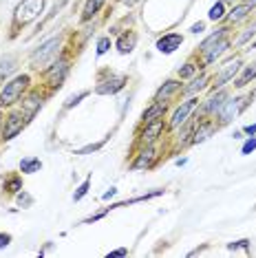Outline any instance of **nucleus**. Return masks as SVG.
<instances>
[{
  "mask_svg": "<svg viewBox=\"0 0 256 258\" xmlns=\"http://www.w3.org/2000/svg\"><path fill=\"white\" fill-rule=\"evenodd\" d=\"M44 5H46V0H22L14 11V29L27 27L29 22L38 20L40 14L44 11Z\"/></svg>",
  "mask_w": 256,
  "mask_h": 258,
  "instance_id": "1",
  "label": "nucleus"
},
{
  "mask_svg": "<svg viewBox=\"0 0 256 258\" xmlns=\"http://www.w3.org/2000/svg\"><path fill=\"white\" fill-rule=\"evenodd\" d=\"M29 75H18L16 80H11L9 84H5L3 93H0V108L5 106H11V104H16L18 99L22 97V93H25V89L29 86Z\"/></svg>",
  "mask_w": 256,
  "mask_h": 258,
  "instance_id": "2",
  "label": "nucleus"
},
{
  "mask_svg": "<svg viewBox=\"0 0 256 258\" xmlns=\"http://www.w3.org/2000/svg\"><path fill=\"white\" fill-rule=\"evenodd\" d=\"M57 49H60V38H51L46 40L44 44L38 46V51H33L31 55V67L33 69H44L53 57L57 55Z\"/></svg>",
  "mask_w": 256,
  "mask_h": 258,
  "instance_id": "3",
  "label": "nucleus"
},
{
  "mask_svg": "<svg viewBox=\"0 0 256 258\" xmlns=\"http://www.w3.org/2000/svg\"><path fill=\"white\" fill-rule=\"evenodd\" d=\"M249 99H252L249 95L236 97V99H230V97H228V102H225L223 106H221V110H219V121H221V124H228V121H232V119H234V117L249 104Z\"/></svg>",
  "mask_w": 256,
  "mask_h": 258,
  "instance_id": "4",
  "label": "nucleus"
},
{
  "mask_svg": "<svg viewBox=\"0 0 256 258\" xmlns=\"http://www.w3.org/2000/svg\"><path fill=\"white\" fill-rule=\"evenodd\" d=\"M197 104H199V99L197 97H190V99H185V102L179 106L177 110L172 113V119H170V126L172 128H179V126H183L185 121H188V117H190V113L197 108Z\"/></svg>",
  "mask_w": 256,
  "mask_h": 258,
  "instance_id": "5",
  "label": "nucleus"
},
{
  "mask_svg": "<svg viewBox=\"0 0 256 258\" xmlns=\"http://www.w3.org/2000/svg\"><path fill=\"white\" fill-rule=\"evenodd\" d=\"M22 128H25V115H22V113H11L7 119H5L3 139H5V142L14 139L18 133H22Z\"/></svg>",
  "mask_w": 256,
  "mask_h": 258,
  "instance_id": "6",
  "label": "nucleus"
},
{
  "mask_svg": "<svg viewBox=\"0 0 256 258\" xmlns=\"http://www.w3.org/2000/svg\"><path fill=\"white\" fill-rule=\"evenodd\" d=\"M238 69H241V60H230V62H225L223 69H221V73H219V78L214 80V89H223V86L228 84L230 80H234V75H236Z\"/></svg>",
  "mask_w": 256,
  "mask_h": 258,
  "instance_id": "7",
  "label": "nucleus"
},
{
  "mask_svg": "<svg viewBox=\"0 0 256 258\" xmlns=\"http://www.w3.org/2000/svg\"><path fill=\"white\" fill-rule=\"evenodd\" d=\"M126 75H113L110 80H106V82H102L100 86L95 89V93L97 95H115L117 91H121L126 86Z\"/></svg>",
  "mask_w": 256,
  "mask_h": 258,
  "instance_id": "8",
  "label": "nucleus"
},
{
  "mask_svg": "<svg viewBox=\"0 0 256 258\" xmlns=\"http://www.w3.org/2000/svg\"><path fill=\"white\" fill-rule=\"evenodd\" d=\"M183 42V38H181V33H166L164 38H159L157 40V51L159 53H174V51L181 46Z\"/></svg>",
  "mask_w": 256,
  "mask_h": 258,
  "instance_id": "9",
  "label": "nucleus"
},
{
  "mask_svg": "<svg viewBox=\"0 0 256 258\" xmlns=\"http://www.w3.org/2000/svg\"><path fill=\"white\" fill-rule=\"evenodd\" d=\"M67 73H69V62L60 60V62L53 64V69H49V71H46V78L51 80V86H53V89H60L64 78H67Z\"/></svg>",
  "mask_w": 256,
  "mask_h": 258,
  "instance_id": "10",
  "label": "nucleus"
},
{
  "mask_svg": "<svg viewBox=\"0 0 256 258\" xmlns=\"http://www.w3.org/2000/svg\"><path fill=\"white\" fill-rule=\"evenodd\" d=\"M161 131H164V119L150 121V124H146V131L142 133V139H139V144H142V146H150L161 135Z\"/></svg>",
  "mask_w": 256,
  "mask_h": 258,
  "instance_id": "11",
  "label": "nucleus"
},
{
  "mask_svg": "<svg viewBox=\"0 0 256 258\" xmlns=\"http://www.w3.org/2000/svg\"><path fill=\"white\" fill-rule=\"evenodd\" d=\"M164 113H166V102H161V99H155V104H153V106L144 110L142 119H144V124H150V121L164 119Z\"/></svg>",
  "mask_w": 256,
  "mask_h": 258,
  "instance_id": "12",
  "label": "nucleus"
},
{
  "mask_svg": "<svg viewBox=\"0 0 256 258\" xmlns=\"http://www.w3.org/2000/svg\"><path fill=\"white\" fill-rule=\"evenodd\" d=\"M228 49H230V42H228V40H225V38H221L217 44H212L210 49H208L206 53H203V55H206V57H203V60H206V64L217 62V57H221V55H223Z\"/></svg>",
  "mask_w": 256,
  "mask_h": 258,
  "instance_id": "13",
  "label": "nucleus"
},
{
  "mask_svg": "<svg viewBox=\"0 0 256 258\" xmlns=\"http://www.w3.org/2000/svg\"><path fill=\"white\" fill-rule=\"evenodd\" d=\"M225 102H228V93L219 91V93H214V95L208 99L206 104H203V110H206V113H219L221 106H223Z\"/></svg>",
  "mask_w": 256,
  "mask_h": 258,
  "instance_id": "14",
  "label": "nucleus"
},
{
  "mask_svg": "<svg viewBox=\"0 0 256 258\" xmlns=\"http://www.w3.org/2000/svg\"><path fill=\"white\" fill-rule=\"evenodd\" d=\"M157 159V152L155 148H146V150H142V155L137 157L135 161H133V170H144V168H150L155 163Z\"/></svg>",
  "mask_w": 256,
  "mask_h": 258,
  "instance_id": "15",
  "label": "nucleus"
},
{
  "mask_svg": "<svg viewBox=\"0 0 256 258\" xmlns=\"http://www.w3.org/2000/svg\"><path fill=\"white\" fill-rule=\"evenodd\" d=\"M22 108H25V117H33L42 108V97H40L38 93H31V95L22 102Z\"/></svg>",
  "mask_w": 256,
  "mask_h": 258,
  "instance_id": "16",
  "label": "nucleus"
},
{
  "mask_svg": "<svg viewBox=\"0 0 256 258\" xmlns=\"http://www.w3.org/2000/svg\"><path fill=\"white\" fill-rule=\"evenodd\" d=\"M212 131H214V124H212V121H201L199 128H197L195 135H192V144H201V142H206V139L212 135Z\"/></svg>",
  "mask_w": 256,
  "mask_h": 258,
  "instance_id": "17",
  "label": "nucleus"
},
{
  "mask_svg": "<svg viewBox=\"0 0 256 258\" xmlns=\"http://www.w3.org/2000/svg\"><path fill=\"white\" fill-rule=\"evenodd\" d=\"M135 44H137V36H135V33H124V36H121L119 40H117V51H119V53H131V51L133 49H135Z\"/></svg>",
  "mask_w": 256,
  "mask_h": 258,
  "instance_id": "18",
  "label": "nucleus"
},
{
  "mask_svg": "<svg viewBox=\"0 0 256 258\" xmlns=\"http://www.w3.org/2000/svg\"><path fill=\"white\" fill-rule=\"evenodd\" d=\"M179 89H181V82H179V80H168L166 84L161 86L159 91H157L155 99H161V102H164V99H168V97H170L174 91H179Z\"/></svg>",
  "mask_w": 256,
  "mask_h": 258,
  "instance_id": "19",
  "label": "nucleus"
},
{
  "mask_svg": "<svg viewBox=\"0 0 256 258\" xmlns=\"http://www.w3.org/2000/svg\"><path fill=\"white\" fill-rule=\"evenodd\" d=\"M252 80H256V62H252V64H247L245 69H243V73H241V78L236 80V89H243L245 84H249Z\"/></svg>",
  "mask_w": 256,
  "mask_h": 258,
  "instance_id": "20",
  "label": "nucleus"
},
{
  "mask_svg": "<svg viewBox=\"0 0 256 258\" xmlns=\"http://www.w3.org/2000/svg\"><path fill=\"white\" fill-rule=\"evenodd\" d=\"M254 3H245V5H236L234 9L230 11V22H241L243 18H247V14L252 11Z\"/></svg>",
  "mask_w": 256,
  "mask_h": 258,
  "instance_id": "21",
  "label": "nucleus"
},
{
  "mask_svg": "<svg viewBox=\"0 0 256 258\" xmlns=\"http://www.w3.org/2000/svg\"><path fill=\"white\" fill-rule=\"evenodd\" d=\"M40 168H42V161H40L38 157H25V159L20 161V170L25 174H33V172H38Z\"/></svg>",
  "mask_w": 256,
  "mask_h": 258,
  "instance_id": "22",
  "label": "nucleus"
},
{
  "mask_svg": "<svg viewBox=\"0 0 256 258\" xmlns=\"http://www.w3.org/2000/svg\"><path fill=\"white\" fill-rule=\"evenodd\" d=\"M14 71H16V57L14 55L3 57V60H0V82H3V78L7 80Z\"/></svg>",
  "mask_w": 256,
  "mask_h": 258,
  "instance_id": "23",
  "label": "nucleus"
},
{
  "mask_svg": "<svg viewBox=\"0 0 256 258\" xmlns=\"http://www.w3.org/2000/svg\"><path fill=\"white\" fill-rule=\"evenodd\" d=\"M106 3V0H89L86 3V7H84V14H82V20H91L93 16L97 14V11L102 9V5Z\"/></svg>",
  "mask_w": 256,
  "mask_h": 258,
  "instance_id": "24",
  "label": "nucleus"
},
{
  "mask_svg": "<svg viewBox=\"0 0 256 258\" xmlns=\"http://www.w3.org/2000/svg\"><path fill=\"white\" fill-rule=\"evenodd\" d=\"M206 84H208V75L203 73V75H199V78H197L195 82H192L190 86H185L183 91L188 93V95H197V93H199V91H203V89H206Z\"/></svg>",
  "mask_w": 256,
  "mask_h": 258,
  "instance_id": "25",
  "label": "nucleus"
},
{
  "mask_svg": "<svg viewBox=\"0 0 256 258\" xmlns=\"http://www.w3.org/2000/svg\"><path fill=\"white\" fill-rule=\"evenodd\" d=\"M225 31H228V29H219V31H217V33H212V36L208 38V40H203L201 46H199V51H201V53H206V51L210 49L212 44H217L221 38H225Z\"/></svg>",
  "mask_w": 256,
  "mask_h": 258,
  "instance_id": "26",
  "label": "nucleus"
},
{
  "mask_svg": "<svg viewBox=\"0 0 256 258\" xmlns=\"http://www.w3.org/2000/svg\"><path fill=\"white\" fill-rule=\"evenodd\" d=\"M223 14H225V5L223 3H217V5H212V7H210V14H208V18L217 22V20L223 18Z\"/></svg>",
  "mask_w": 256,
  "mask_h": 258,
  "instance_id": "27",
  "label": "nucleus"
},
{
  "mask_svg": "<svg viewBox=\"0 0 256 258\" xmlns=\"http://www.w3.org/2000/svg\"><path fill=\"white\" fill-rule=\"evenodd\" d=\"M89 187H91V177L82 181V185H80V187H78V192L73 195V201H80V199H84V197H86V192H89Z\"/></svg>",
  "mask_w": 256,
  "mask_h": 258,
  "instance_id": "28",
  "label": "nucleus"
},
{
  "mask_svg": "<svg viewBox=\"0 0 256 258\" xmlns=\"http://www.w3.org/2000/svg\"><path fill=\"white\" fill-rule=\"evenodd\" d=\"M254 36H256V22H254V25H252V27H249V29H247V31H245V33H243V36H241V38H238V40H236V46H243V44H245V42H247V40H252Z\"/></svg>",
  "mask_w": 256,
  "mask_h": 258,
  "instance_id": "29",
  "label": "nucleus"
},
{
  "mask_svg": "<svg viewBox=\"0 0 256 258\" xmlns=\"http://www.w3.org/2000/svg\"><path fill=\"white\" fill-rule=\"evenodd\" d=\"M195 73H197V67H195V64H192V62H188L183 69H179V78H181V80L190 78V75H195Z\"/></svg>",
  "mask_w": 256,
  "mask_h": 258,
  "instance_id": "30",
  "label": "nucleus"
},
{
  "mask_svg": "<svg viewBox=\"0 0 256 258\" xmlns=\"http://www.w3.org/2000/svg\"><path fill=\"white\" fill-rule=\"evenodd\" d=\"M256 150V135H252V137L247 139L245 144H243V148H241V155H249V152H254Z\"/></svg>",
  "mask_w": 256,
  "mask_h": 258,
  "instance_id": "31",
  "label": "nucleus"
},
{
  "mask_svg": "<svg viewBox=\"0 0 256 258\" xmlns=\"http://www.w3.org/2000/svg\"><path fill=\"white\" fill-rule=\"evenodd\" d=\"M5 190H9V192H18V190H22V181H20V177L9 179V181H7V185H5Z\"/></svg>",
  "mask_w": 256,
  "mask_h": 258,
  "instance_id": "32",
  "label": "nucleus"
},
{
  "mask_svg": "<svg viewBox=\"0 0 256 258\" xmlns=\"http://www.w3.org/2000/svg\"><path fill=\"white\" fill-rule=\"evenodd\" d=\"M110 49V38H100L97 40V55H104Z\"/></svg>",
  "mask_w": 256,
  "mask_h": 258,
  "instance_id": "33",
  "label": "nucleus"
},
{
  "mask_svg": "<svg viewBox=\"0 0 256 258\" xmlns=\"http://www.w3.org/2000/svg\"><path fill=\"white\" fill-rule=\"evenodd\" d=\"M86 95H89V93H86V91H82V93H78V95L69 97V99H67V104H64V106H67V108H71V106H75V104H78V102H80V99H84Z\"/></svg>",
  "mask_w": 256,
  "mask_h": 258,
  "instance_id": "34",
  "label": "nucleus"
},
{
  "mask_svg": "<svg viewBox=\"0 0 256 258\" xmlns=\"http://www.w3.org/2000/svg\"><path fill=\"white\" fill-rule=\"evenodd\" d=\"M238 247L247 249V247H249V240H247V238H241V240H234V243H230V245H228V249H232V251L238 249Z\"/></svg>",
  "mask_w": 256,
  "mask_h": 258,
  "instance_id": "35",
  "label": "nucleus"
},
{
  "mask_svg": "<svg viewBox=\"0 0 256 258\" xmlns=\"http://www.w3.org/2000/svg\"><path fill=\"white\" fill-rule=\"evenodd\" d=\"M102 144H104V139L100 144H91V146H86V148H82V150H78V155H89V152H95L97 148H102Z\"/></svg>",
  "mask_w": 256,
  "mask_h": 258,
  "instance_id": "36",
  "label": "nucleus"
},
{
  "mask_svg": "<svg viewBox=\"0 0 256 258\" xmlns=\"http://www.w3.org/2000/svg\"><path fill=\"white\" fill-rule=\"evenodd\" d=\"M18 203H20V205H31V203H33V199H31V197H29V195H27V192H25V190H22V192H20V195H18Z\"/></svg>",
  "mask_w": 256,
  "mask_h": 258,
  "instance_id": "37",
  "label": "nucleus"
},
{
  "mask_svg": "<svg viewBox=\"0 0 256 258\" xmlns=\"http://www.w3.org/2000/svg\"><path fill=\"white\" fill-rule=\"evenodd\" d=\"M115 256H128V249L126 247H119V249L108 251V258H115Z\"/></svg>",
  "mask_w": 256,
  "mask_h": 258,
  "instance_id": "38",
  "label": "nucleus"
},
{
  "mask_svg": "<svg viewBox=\"0 0 256 258\" xmlns=\"http://www.w3.org/2000/svg\"><path fill=\"white\" fill-rule=\"evenodd\" d=\"M9 243H11V234H0V249L7 247Z\"/></svg>",
  "mask_w": 256,
  "mask_h": 258,
  "instance_id": "39",
  "label": "nucleus"
},
{
  "mask_svg": "<svg viewBox=\"0 0 256 258\" xmlns=\"http://www.w3.org/2000/svg\"><path fill=\"white\" fill-rule=\"evenodd\" d=\"M243 133L249 135V137H252V135H256V124H247L245 128H243Z\"/></svg>",
  "mask_w": 256,
  "mask_h": 258,
  "instance_id": "40",
  "label": "nucleus"
},
{
  "mask_svg": "<svg viewBox=\"0 0 256 258\" xmlns=\"http://www.w3.org/2000/svg\"><path fill=\"white\" fill-rule=\"evenodd\" d=\"M203 29H206V25H203V22H199V25H195V27L190 29V31H192V33H201Z\"/></svg>",
  "mask_w": 256,
  "mask_h": 258,
  "instance_id": "41",
  "label": "nucleus"
},
{
  "mask_svg": "<svg viewBox=\"0 0 256 258\" xmlns=\"http://www.w3.org/2000/svg\"><path fill=\"white\" fill-rule=\"evenodd\" d=\"M115 195H117V190H115V187H110V192H106V195H104V201H108V199H113Z\"/></svg>",
  "mask_w": 256,
  "mask_h": 258,
  "instance_id": "42",
  "label": "nucleus"
},
{
  "mask_svg": "<svg viewBox=\"0 0 256 258\" xmlns=\"http://www.w3.org/2000/svg\"><path fill=\"white\" fill-rule=\"evenodd\" d=\"M249 49H256V42H252V46H249Z\"/></svg>",
  "mask_w": 256,
  "mask_h": 258,
  "instance_id": "43",
  "label": "nucleus"
},
{
  "mask_svg": "<svg viewBox=\"0 0 256 258\" xmlns=\"http://www.w3.org/2000/svg\"><path fill=\"white\" fill-rule=\"evenodd\" d=\"M247 3H256V0H247Z\"/></svg>",
  "mask_w": 256,
  "mask_h": 258,
  "instance_id": "44",
  "label": "nucleus"
},
{
  "mask_svg": "<svg viewBox=\"0 0 256 258\" xmlns=\"http://www.w3.org/2000/svg\"><path fill=\"white\" fill-rule=\"evenodd\" d=\"M232 3H234V0H232Z\"/></svg>",
  "mask_w": 256,
  "mask_h": 258,
  "instance_id": "45",
  "label": "nucleus"
}]
</instances>
